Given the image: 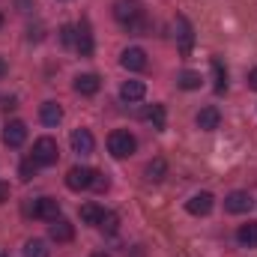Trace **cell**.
Segmentation results:
<instances>
[{
  "instance_id": "6da1fadb",
  "label": "cell",
  "mask_w": 257,
  "mask_h": 257,
  "mask_svg": "<svg viewBox=\"0 0 257 257\" xmlns=\"http://www.w3.org/2000/svg\"><path fill=\"white\" fill-rule=\"evenodd\" d=\"M33 159H36V165L39 168H48V165H57V159H60V147H57V141L54 138H39L36 144H33Z\"/></svg>"
},
{
  "instance_id": "7a4b0ae2",
  "label": "cell",
  "mask_w": 257,
  "mask_h": 257,
  "mask_svg": "<svg viewBox=\"0 0 257 257\" xmlns=\"http://www.w3.org/2000/svg\"><path fill=\"white\" fill-rule=\"evenodd\" d=\"M135 147H138V141H135V135L132 132H111L108 135V150H111V156L114 159H126L135 153Z\"/></svg>"
},
{
  "instance_id": "3957f363",
  "label": "cell",
  "mask_w": 257,
  "mask_h": 257,
  "mask_svg": "<svg viewBox=\"0 0 257 257\" xmlns=\"http://www.w3.org/2000/svg\"><path fill=\"white\" fill-rule=\"evenodd\" d=\"M141 15H144V9H141L138 0H117V3H114V18H117L123 27H135V24L141 21Z\"/></svg>"
},
{
  "instance_id": "277c9868",
  "label": "cell",
  "mask_w": 257,
  "mask_h": 257,
  "mask_svg": "<svg viewBox=\"0 0 257 257\" xmlns=\"http://www.w3.org/2000/svg\"><path fill=\"white\" fill-rule=\"evenodd\" d=\"M90 183H93V168L78 165V168H72V171L66 174V186H69L72 192H84V189H90Z\"/></svg>"
},
{
  "instance_id": "5b68a950",
  "label": "cell",
  "mask_w": 257,
  "mask_h": 257,
  "mask_svg": "<svg viewBox=\"0 0 257 257\" xmlns=\"http://www.w3.org/2000/svg\"><path fill=\"white\" fill-rule=\"evenodd\" d=\"M33 215L36 218H45V221H57L60 218V200L57 197H39L33 203Z\"/></svg>"
},
{
  "instance_id": "8992f818",
  "label": "cell",
  "mask_w": 257,
  "mask_h": 257,
  "mask_svg": "<svg viewBox=\"0 0 257 257\" xmlns=\"http://www.w3.org/2000/svg\"><path fill=\"white\" fill-rule=\"evenodd\" d=\"M212 203H215V197L209 192H197L186 200V209H189L192 215H209V212H212Z\"/></svg>"
},
{
  "instance_id": "52a82bcc",
  "label": "cell",
  "mask_w": 257,
  "mask_h": 257,
  "mask_svg": "<svg viewBox=\"0 0 257 257\" xmlns=\"http://www.w3.org/2000/svg\"><path fill=\"white\" fill-rule=\"evenodd\" d=\"M254 206V200H251V194L248 192H230L224 197V209L227 212H233V215H239V212H248Z\"/></svg>"
},
{
  "instance_id": "ba28073f",
  "label": "cell",
  "mask_w": 257,
  "mask_h": 257,
  "mask_svg": "<svg viewBox=\"0 0 257 257\" xmlns=\"http://www.w3.org/2000/svg\"><path fill=\"white\" fill-rule=\"evenodd\" d=\"M120 63H123V69H128V72H141V69H147V51L144 48H126L123 54H120Z\"/></svg>"
},
{
  "instance_id": "9c48e42d",
  "label": "cell",
  "mask_w": 257,
  "mask_h": 257,
  "mask_svg": "<svg viewBox=\"0 0 257 257\" xmlns=\"http://www.w3.org/2000/svg\"><path fill=\"white\" fill-rule=\"evenodd\" d=\"M24 141H27V126H24L21 120L6 123V128H3V144H6V147H21Z\"/></svg>"
},
{
  "instance_id": "30bf717a",
  "label": "cell",
  "mask_w": 257,
  "mask_h": 257,
  "mask_svg": "<svg viewBox=\"0 0 257 257\" xmlns=\"http://www.w3.org/2000/svg\"><path fill=\"white\" fill-rule=\"evenodd\" d=\"M99 87H102V81H99V75H93V72H84V75L75 78V93H81V96H96Z\"/></svg>"
},
{
  "instance_id": "8fae6325",
  "label": "cell",
  "mask_w": 257,
  "mask_h": 257,
  "mask_svg": "<svg viewBox=\"0 0 257 257\" xmlns=\"http://www.w3.org/2000/svg\"><path fill=\"white\" fill-rule=\"evenodd\" d=\"M93 147H96V141H93V135H90L87 128H75V132H72V150H75L78 156H90Z\"/></svg>"
},
{
  "instance_id": "7c38bea8",
  "label": "cell",
  "mask_w": 257,
  "mask_h": 257,
  "mask_svg": "<svg viewBox=\"0 0 257 257\" xmlns=\"http://www.w3.org/2000/svg\"><path fill=\"white\" fill-rule=\"evenodd\" d=\"M48 236H51L54 242H72V236H75V224L66 221V218H57V221H51Z\"/></svg>"
},
{
  "instance_id": "4fadbf2b",
  "label": "cell",
  "mask_w": 257,
  "mask_h": 257,
  "mask_svg": "<svg viewBox=\"0 0 257 257\" xmlns=\"http://www.w3.org/2000/svg\"><path fill=\"white\" fill-rule=\"evenodd\" d=\"M194 123L203 128V132H212V128H218V123H221V114H218V108H200L197 111V117H194Z\"/></svg>"
},
{
  "instance_id": "5bb4252c",
  "label": "cell",
  "mask_w": 257,
  "mask_h": 257,
  "mask_svg": "<svg viewBox=\"0 0 257 257\" xmlns=\"http://www.w3.org/2000/svg\"><path fill=\"white\" fill-rule=\"evenodd\" d=\"M39 120H42L45 126H60V120H63V108H60L57 102H45V105L39 108Z\"/></svg>"
},
{
  "instance_id": "9a60e30c",
  "label": "cell",
  "mask_w": 257,
  "mask_h": 257,
  "mask_svg": "<svg viewBox=\"0 0 257 257\" xmlns=\"http://www.w3.org/2000/svg\"><path fill=\"white\" fill-rule=\"evenodd\" d=\"M147 96V84L144 81H123V87H120V99H126V102H138V99H144Z\"/></svg>"
},
{
  "instance_id": "2e32d148",
  "label": "cell",
  "mask_w": 257,
  "mask_h": 257,
  "mask_svg": "<svg viewBox=\"0 0 257 257\" xmlns=\"http://www.w3.org/2000/svg\"><path fill=\"white\" fill-rule=\"evenodd\" d=\"M141 120L162 132V128H165V108H162V105H147V108L141 111Z\"/></svg>"
},
{
  "instance_id": "e0dca14e",
  "label": "cell",
  "mask_w": 257,
  "mask_h": 257,
  "mask_svg": "<svg viewBox=\"0 0 257 257\" xmlns=\"http://www.w3.org/2000/svg\"><path fill=\"white\" fill-rule=\"evenodd\" d=\"M174 27H177V39H180L183 51H189V48H192V39H194L192 36V24H189L183 15H177V24H174Z\"/></svg>"
},
{
  "instance_id": "ac0fdd59",
  "label": "cell",
  "mask_w": 257,
  "mask_h": 257,
  "mask_svg": "<svg viewBox=\"0 0 257 257\" xmlns=\"http://www.w3.org/2000/svg\"><path fill=\"white\" fill-rule=\"evenodd\" d=\"M78 33H75V48L81 51V54H90L93 51V36H90V27L87 24H81V27H75Z\"/></svg>"
},
{
  "instance_id": "d6986e66",
  "label": "cell",
  "mask_w": 257,
  "mask_h": 257,
  "mask_svg": "<svg viewBox=\"0 0 257 257\" xmlns=\"http://www.w3.org/2000/svg\"><path fill=\"white\" fill-rule=\"evenodd\" d=\"M236 239H239L242 245L254 248V245H257V221H248V224H242V227L236 230Z\"/></svg>"
},
{
  "instance_id": "ffe728a7",
  "label": "cell",
  "mask_w": 257,
  "mask_h": 257,
  "mask_svg": "<svg viewBox=\"0 0 257 257\" xmlns=\"http://www.w3.org/2000/svg\"><path fill=\"white\" fill-rule=\"evenodd\" d=\"M212 75H215V84H212L215 93H224V90H227V69L221 66L218 57H212Z\"/></svg>"
},
{
  "instance_id": "44dd1931",
  "label": "cell",
  "mask_w": 257,
  "mask_h": 257,
  "mask_svg": "<svg viewBox=\"0 0 257 257\" xmlns=\"http://www.w3.org/2000/svg\"><path fill=\"white\" fill-rule=\"evenodd\" d=\"M165 171H168L165 159H153V162L147 165V171H144V174H147V180H150V183H159V180L165 177Z\"/></svg>"
},
{
  "instance_id": "7402d4cb",
  "label": "cell",
  "mask_w": 257,
  "mask_h": 257,
  "mask_svg": "<svg viewBox=\"0 0 257 257\" xmlns=\"http://www.w3.org/2000/svg\"><path fill=\"white\" fill-rule=\"evenodd\" d=\"M102 206H96V203H84L81 206V221L84 224H99V218H102Z\"/></svg>"
},
{
  "instance_id": "603a6c76",
  "label": "cell",
  "mask_w": 257,
  "mask_h": 257,
  "mask_svg": "<svg viewBox=\"0 0 257 257\" xmlns=\"http://www.w3.org/2000/svg\"><path fill=\"white\" fill-rule=\"evenodd\" d=\"M96 227L105 230V233H117V227H120V215H117V212H102V218H99Z\"/></svg>"
},
{
  "instance_id": "cb8c5ba5",
  "label": "cell",
  "mask_w": 257,
  "mask_h": 257,
  "mask_svg": "<svg viewBox=\"0 0 257 257\" xmlns=\"http://www.w3.org/2000/svg\"><path fill=\"white\" fill-rule=\"evenodd\" d=\"M24 257H48V242L45 239H30L24 245Z\"/></svg>"
},
{
  "instance_id": "d4e9b609",
  "label": "cell",
  "mask_w": 257,
  "mask_h": 257,
  "mask_svg": "<svg viewBox=\"0 0 257 257\" xmlns=\"http://www.w3.org/2000/svg\"><path fill=\"white\" fill-rule=\"evenodd\" d=\"M183 90H197L200 87V72H192V69H186V72H180V81H177Z\"/></svg>"
},
{
  "instance_id": "484cf974",
  "label": "cell",
  "mask_w": 257,
  "mask_h": 257,
  "mask_svg": "<svg viewBox=\"0 0 257 257\" xmlns=\"http://www.w3.org/2000/svg\"><path fill=\"white\" fill-rule=\"evenodd\" d=\"M36 168H39V165H36V159H33V156H30L27 162H21V168H18V174H21V180H24V183H27V180H33V174H36Z\"/></svg>"
},
{
  "instance_id": "4316f807",
  "label": "cell",
  "mask_w": 257,
  "mask_h": 257,
  "mask_svg": "<svg viewBox=\"0 0 257 257\" xmlns=\"http://www.w3.org/2000/svg\"><path fill=\"white\" fill-rule=\"evenodd\" d=\"M108 186H111L108 177H105L102 171H93V183H90V189H93V192H108Z\"/></svg>"
},
{
  "instance_id": "83f0119b",
  "label": "cell",
  "mask_w": 257,
  "mask_h": 257,
  "mask_svg": "<svg viewBox=\"0 0 257 257\" xmlns=\"http://www.w3.org/2000/svg\"><path fill=\"white\" fill-rule=\"evenodd\" d=\"M75 33H78V30H75L72 24H66L63 30H60V42H63V45H75Z\"/></svg>"
},
{
  "instance_id": "f1b7e54d",
  "label": "cell",
  "mask_w": 257,
  "mask_h": 257,
  "mask_svg": "<svg viewBox=\"0 0 257 257\" xmlns=\"http://www.w3.org/2000/svg\"><path fill=\"white\" fill-rule=\"evenodd\" d=\"M9 200V183H0V203Z\"/></svg>"
},
{
  "instance_id": "f546056e",
  "label": "cell",
  "mask_w": 257,
  "mask_h": 257,
  "mask_svg": "<svg viewBox=\"0 0 257 257\" xmlns=\"http://www.w3.org/2000/svg\"><path fill=\"white\" fill-rule=\"evenodd\" d=\"M248 87H251V90H257V69H251V72H248Z\"/></svg>"
},
{
  "instance_id": "4dcf8cb0",
  "label": "cell",
  "mask_w": 257,
  "mask_h": 257,
  "mask_svg": "<svg viewBox=\"0 0 257 257\" xmlns=\"http://www.w3.org/2000/svg\"><path fill=\"white\" fill-rule=\"evenodd\" d=\"M12 102H15V99H0V108L6 111V108H12Z\"/></svg>"
},
{
  "instance_id": "1f68e13d",
  "label": "cell",
  "mask_w": 257,
  "mask_h": 257,
  "mask_svg": "<svg viewBox=\"0 0 257 257\" xmlns=\"http://www.w3.org/2000/svg\"><path fill=\"white\" fill-rule=\"evenodd\" d=\"M93 257H111V254H105V251H96V254H93Z\"/></svg>"
},
{
  "instance_id": "d6a6232c",
  "label": "cell",
  "mask_w": 257,
  "mask_h": 257,
  "mask_svg": "<svg viewBox=\"0 0 257 257\" xmlns=\"http://www.w3.org/2000/svg\"><path fill=\"white\" fill-rule=\"evenodd\" d=\"M3 72H6V63H3V60H0V75H3Z\"/></svg>"
},
{
  "instance_id": "836d02e7",
  "label": "cell",
  "mask_w": 257,
  "mask_h": 257,
  "mask_svg": "<svg viewBox=\"0 0 257 257\" xmlns=\"http://www.w3.org/2000/svg\"><path fill=\"white\" fill-rule=\"evenodd\" d=\"M0 27H3V15H0Z\"/></svg>"
}]
</instances>
